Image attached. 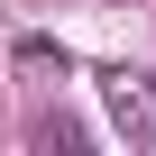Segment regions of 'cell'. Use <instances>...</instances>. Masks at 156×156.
<instances>
[{
    "label": "cell",
    "instance_id": "cell-3",
    "mask_svg": "<svg viewBox=\"0 0 156 156\" xmlns=\"http://www.w3.org/2000/svg\"><path fill=\"white\" fill-rule=\"evenodd\" d=\"M28 138H37V147H64V156H73V147H92V129H83V119H64V110H46Z\"/></svg>",
    "mask_w": 156,
    "mask_h": 156
},
{
    "label": "cell",
    "instance_id": "cell-1",
    "mask_svg": "<svg viewBox=\"0 0 156 156\" xmlns=\"http://www.w3.org/2000/svg\"><path fill=\"white\" fill-rule=\"evenodd\" d=\"M101 101H110V129H119L129 147H156V73L110 64V73H101Z\"/></svg>",
    "mask_w": 156,
    "mask_h": 156
},
{
    "label": "cell",
    "instance_id": "cell-2",
    "mask_svg": "<svg viewBox=\"0 0 156 156\" xmlns=\"http://www.w3.org/2000/svg\"><path fill=\"white\" fill-rule=\"evenodd\" d=\"M9 55H19V73H37V83H46V73H55V83L73 73V46H64V37H19Z\"/></svg>",
    "mask_w": 156,
    "mask_h": 156
}]
</instances>
